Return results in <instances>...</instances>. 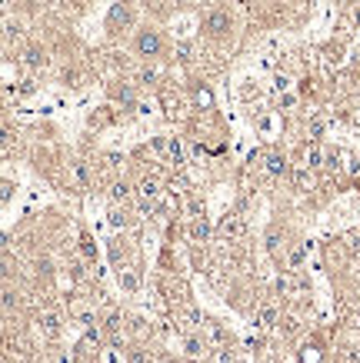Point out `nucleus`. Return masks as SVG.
Instances as JSON below:
<instances>
[{"instance_id": "1", "label": "nucleus", "mask_w": 360, "mask_h": 363, "mask_svg": "<svg viewBox=\"0 0 360 363\" xmlns=\"http://www.w3.org/2000/svg\"><path fill=\"white\" fill-rule=\"evenodd\" d=\"M134 54L140 57V61H160V57L167 54L164 31H160V27H153V24L140 27V31L134 33Z\"/></svg>"}, {"instance_id": "2", "label": "nucleus", "mask_w": 360, "mask_h": 363, "mask_svg": "<svg viewBox=\"0 0 360 363\" xmlns=\"http://www.w3.org/2000/svg\"><path fill=\"white\" fill-rule=\"evenodd\" d=\"M234 14L227 10V7H210L207 14L200 17V31H204V37H210V40H227L230 33H234Z\"/></svg>"}, {"instance_id": "3", "label": "nucleus", "mask_w": 360, "mask_h": 363, "mask_svg": "<svg viewBox=\"0 0 360 363\" xmlns=\"http://www.w3.org/2000/svg\"><path fill=\"white\" fill-rule=\"evenodd\" d=\"M137 24V3L134 0H117L107 14V31L110 33H120V31H130Z\"/></svg>"}, {"instance_id": "4", "label": "nucleus", "mask_w": 360, "mask_h": 363, "mask_svg": "<svg viewBox=\"0 0 360 363\" xmlns=\"http://www.w3.org/2000/svg\"><path fill=\"white\" fill-rule=\"evenodd\" d=\"M160 194H164V183H160V177H144V180L137 183V200L144 203V207H150V203H157L160 200Z\"/></svg>"}, {"instance_id": "5", "label": "nucleus", "mask_w": 360, "mask_h": 363, "mask_svg": "<svg viewBox=\"0 0 360 363\" xmlns=\"http://www.w3.org/2000/svg\"><path fill=\"white\" fill-rule=\"evenodd\" d=\"M107 197H110V203H117V207H127L137 197V187L130 180H114L110 190H107Z\"/></svg>"}, {"instance_id": "6", "label": "nucleus", "mask_w": 360, "mask_h": 363, "mask_svg": "<svg viewBox=\"0 0 360 363\" xmlns=\"http://www.w3.org/2000/svg\"><path fill=\"white\" fill-rule=\"evenodd\" d=\"M264 170H267L270 177H287L290 173V164H287V157L280 150H270V153H264Z\"/></svg>"}, {"instance_id": "7", "label": "nucleus", "mask_w": 360, "mask_h": 363, "mask_svg": "<svg viewBox=\"0 0 360 363\" xmlns=\"http://www.w3.org/2000/svg\"><path fill=\"white\" fill-rule=\"evenodd\" d=\"M37 327H40V333H44L47 340H57L60 337V314L57 310H44V314L37 317Z\"/></svg>"}, {"instance_id": "8", "label": "nucleus", "mask_w": 360, "mask_h": 363, "mask_svg": "<svg viewBox=\"0 0 360 363\" xmlns=\"http://www.w3.org/2000/svg\"><path fill=\"white\" fill-rule=\"evenodd\" d=\"M254 320H257V327H264V330L277 327V323H280V310H277V303H260Z\"/></svg>"}, {"instance_id": "9", "label": "nucleus", "mask_w": 360, "mask_h": 363, "mask_svg": "<svg viewBox=\"0 0 360 363\" xmlns=\"http://www.w3.org/2000/svg\"><path fill=\"white\" fill-rule=\"evenodd\" d=\"M183 353H187V360H204L210 353V347H207V340H200L197 333H187L183 337Z\"/></svg>"}, {"instance_id": "10", "label": "nucleus", "mask_w": 360, "mask_h": 363, "mask_svg": "<svg viewBox=\"0 0 360 363\" xmlns=\"http://www.w3.org/2000/svg\"><path fill=\"white\" fill-rule=\"evenodd\" d=\"M243 230H247V224H243L240 213H227L224 220H220V233H224V237H234V240H237V237H243Z\"/></svg>"}, {"instance_id": "11", "label": "nucleus", "mask_w": 360, "mask_h": 363, "mask_svg": "<svg viewBox=\"0 0 360 363\" xmlns=\"http://www.w3.org/2000/svg\"><path fill=\"white\" fill-rule=\"evenodd\" d=\"M20 61H24L27 70H44V67H47V50H40V47H27Z\"/></svg>"}, {"instance_id": "12", "label": "nucleus", "mask_w": 360, "mask_h": 363, "mask_svg": "<svg viewBox=\"0 0 360 363\" xmlns=\"http://www.w3.org/2000/svg\"><path fill=\"white\" fill-rule=\"evenodd\" d=\"M167 157H170L174 167L187 164V153H183V140H180V137H167Z\"/></svg>"}, {"instance_id": "13", "label": "nucleus", "mask_w": 360, "mask_h": 363, "mask_svg": "<svg viewBox=\"0 0 360 363\" xmlns=\"http://www.w3.org/2000/svg\"><path fill=\"white\" fill-rule=\"evenodd\" d=\"M303 160H307L303 167H310V170H317V167H324V164H327V153H324V147H320V144H310V147L303 150Z\"/></svg>"}, {"instance_id": "14", "label": "nucleus", "mask_w": 360, "mask_h": 363, "mask_svg": "<svg viewBox=\"0 0 360 363\" xmlns=\"http://www.w3.org/2000/svg\"><path fill=\"white\" fill-rule=\"evenodd\" d=\"M70 177H74L77 187H87L90 183V167L84 164V160H74V164H70Z\"/></svg>"}, {"instance_id": "15", "label": "nucleus", "mask_w": 360, "mask_h": 363, "mask_svg": "<svg viewBox=\"0 0 360 363\" xmlns=\"http://www.w3.org/2000/svg\"><path fill=\"white\" fill-rule=\"evenodd\" d=\"M207 233H210L207 217H197L194 224H190V237H194V243H204V240H207Z\"/></svg>"}, {"instance_id": "16", "label": "nucleus", "mask_w": 360, "mask_h": 363, "mask_svg": "<svg viewBox=\"0 0 360 363\" xmlns=\"http://www.w3.org/2000/svg\"><path fill=\"white\" fill-rule=\"evenodd\" d=\"M110 224H114V227H127V224H130V217H127V207H117V203H114V210H110Z\"/></svg>"}, {"instance_id": "17", "label": "nucleus", "mask_w": 360, "mask_h": 363, "mask_svg": "<svg viewBox=\"0 0 360 363\" xmlns=\"http://www.w3.org/2000/svg\"><path fill=\"white\" fill-rule=\"evenodd\" d=\"M14 307H20V293H14L7 287L3 290V314H14Z\"/></svg>"}, {"instance_id": "18", "label": "nucleus", "mask_w": 360, "mask_h": 363, "mask_svg": "<svg viewBox=\"0 0 360 363\" xmlns=\"http://www.w3.org/2000/svg\"><path fill=\"white\" fill-rule=\"evenodd\" d=\"M137 84H140V87H153V84H157V70H153V67H144V70L137 74Z\"/></svg>"}, {"instance_id": "19", "label": "nucleus", "mask_w": 360, "mask_h": 363, "mask_svg": "<svg viewBox=\"0 0 360 363\" xmlns=\"http://www.w3.org/2000/svg\"><path fill=\"white\" fill-rule=\"evenodd\" d=\"M80 254H84V257H87V260H93V257H97V247H93V240H90L87 233L80 237Z\"/></svg>"}, {"instance_id": "20", "label": "nucleus", "mask_w": 360, "mask_h": 363, "mask_svg": "<svg viewBox=\"0 0 360 363\" xmlns=\"http://www.w3.org/2000/svg\"><path fill=\"white\" fill-rule=\"evenodd\" d=\"M104 330L110 333V337H117V330H120V314H110V317L104 320Z\"/></svg>"}, {"instance_id": "21", "label": "nucleus", "mask_w": 360, "mask_h": 363, "mask_svg": "<svg viewBox=\"0 0 360 363\" xmlns=\"http://www.w3.org/2000/svg\"><path fill=\"white\" fill-rule=\"evenodd\" d=\"M277 247H280V233H277V230H270V233H267V250H270V254H277Z\"/></svg>"}, {"instance_id": "22", "label": "nucleus", "mask_w": 360, "mask_h": 363, "mask_svg": "<svg viewBox=\"0 0 360 363\" xmlns=\"http://www.w3.org/2000/svg\"><path fill=\"white\" fill-rule=\"evenodd\" d=\"M197 104H200V107H213V97H210L207 87H204V91H197Z\"/></svg>"}, {"instance_id": "23", "label": "nucleus", "mask_w": 360, "mask_h": 363, "mask_svg": "<svg viewBox=\"0 0 360 363\" xmlns=\"http://www.w3.org/2000/svg\"><path fill=\"white\" fill-rule=\"evenodd\" d=\"M127 360H130V363H150V357H147V353H140V350H130V353H127Z\"/></svg>"}, {"instance_id": "24", "label": "nucleus", "mask_w": 360, "mask_h": 363, "mask_svg": "<svg viewBox=\"0 0 360 363\" xmlns=\"http://www.w3.org/2000/svg\"><path fill=\"white\" fill-rule=\"evenodd\" d=\"M177 61H183V63L190 61V47H187V44H180V47H177Z\"/></svg>"}, {"instance_id": "25", "label": "nucleus", "mask_w": 360, "mask_h": 363, "mask_svg": "<svg viewBox=\"0 0 360 363\" xmlns=\"http://www.w3.org/2000/svg\"><path fill=\"white\" fill-rule=\"evenodd\" d=\"M240 3H243V7H250V10H257V7H264L267 0H240Z\"/></svg>"}, {"instance_id": "26", "label": "nucleus", "mask_w": 360, "mask_h": 363, "mask_svg": "<svg viewBox=\"0 0 360 363\" xmlns=\"http://www.w3.org/2000/svg\"><path fill=\"white\" fill-rule=\"evenodd\" d=\"M354 17H357V20H360V7H357V14H354Z\"/></svg>"}, {"instance_id": "27", "label": "nucleus", "mask_w": 360, "mask_h": 363, "mask_svg": "<svg viewBox=\"0 0 360 363\" xmlns=\"http://www.w3.org/2000/svg\"><path fill=\"white\" fill-rule=\"evenodd\" d=\"M190 363H197V360H190Z\"/></svg>"}]
</instances>
